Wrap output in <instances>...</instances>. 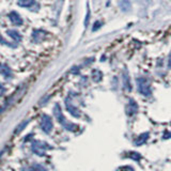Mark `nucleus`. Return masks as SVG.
Listing matches in <instances>:
<instances>
[{"label":"nucleus","instance_id":"9b49d317","mask_svg":"<svg viewBox=\"0 0 171 171\" xmlns=\"http://www.w3.org/2000/svg\"><path fill=\"white\" fill-rule=\"evenodd\" d=\"M17 4L21 8H31L32 6L37 4L35 0H17Z\"/></svg>","mask_w":171,"mask_h":171},{"label":"nucleus","instance_id":"7ed1b4c3","mask_svg":"<svg viewBox=\"0 0 171 171\" xmlns=\"http://www.w3.org/2000/svg\"><path fill=\"white\" fill-rule=\"evenodd\" d=\"M41 127L43 132L46 133V134H49L51 132V129H53V121H51V118L46 115L43 116L41 120Z\"/></svg>","mask_w":171,"mask_h":171},{"label":"nucleus","instance_id":"39448f33","mask_svg":"<svg viewBox=\"0 0 171 171\" xmlns=\"http://www.w3.org/2000/svg\"><path fill=\"white\" fill-rule=\"evenodd\" d=\"M65 105H66V108H68V112H70L71 115L73 116V117H75V118H79L80 112H79V111H78V109L76 108V107H75L74 105H73L72 102L70 101V99H65Z\"/></svg>","mask_w":171,"mask_h":171},{"label":"nucleus","instance_id":"f257e3e1","mask_svg":"<svg viewBox=\"0 0 171 171\" xmlns=\"http://www.w3.org/2000/svg\"><path fill=\"white\" fill-rule=\"evenodd\" d=\"M54 116L56 117V119L58 120V122L60 123V124L63 125L64 128H66L68 130H75L77 126H76L75 124H73V123H70L66 121L65 117L63 116L62 113V110H61L60 106H59V104H56L55 105V108H54Z\"/></svg>","mask_w":171,"mask_h":171},{"label":"nucleus","instance_id":"2eb2a0df","mask_svg":"<svg viewBox=\"0 0 171 171\" xmlns=\"http://www.w3.org/2000/svg\"><path fill=\"white\" fill-rule=\"evenodd\" d=\"M92 77H93V80H94V81L99 82V81H101V80H102V77H103V74H102V73L99 72V71L94 70V71H93V73H92Z\"/></svg>","mask_w":171,"mask_h":171},{"label":"nucleus","instance_id":"f3484780","mask_svg":"<svg viewBox=\"0 0 171 171\" xmlns=\"http://www.w3.org/2000/svg\"><path fill=\"white\" fill-rule=\"evenodd\" d=\"M30 171H46V169L44 167H42L41 165H34L31 167Z\"/></svg>","mask_w":171,"mask_h":171},{"label":"nucleus","instance_id":"9d476101","mask_svg":"<svg viewBox=\"0 0 171 171\" xmlns=\"http://www.w3.org/2000/svg\"><path fill=\"white\" fill-rule=\"evenodd\" d=\"M0 73H1V74L3 75L6 78L12 77L11 68H9L8 65H6V64H0Z\"/></svg>","mask_w":171,"mask_h":171},{"label":"nucleus","instance_id":"0eeeda50","mask_svg":"<svg viewBox=\"0 0 171 171\" xmlns=\"http://www.w3.org/2000/svg\"><path fill=\"white\" fill-rule=\"evenodd\" d=\"M137 111H138V105L134 99H130L126 107V113L128 116H134L135 113H137Z\"/></svg>","mask_w":171,"mask_h":171},{"label":"nucleus","instance_id":"4468645a","mask_svg":"<svg viewBox=\"0 0 171 171\" xmlns=\"http://www.w3.org/2000/svg\"><path fill=\"white\" fill-rule=\"evenodd\" d=\"M120 8L122 11L128 12L130 10V2L128 0H122V1H120Z\"/></svg>","mask_w":171,"mask_h":171},{"label":"nucleus","instance_id":"f03ea898","mask_svg":"<svg viewBox=\"0 0 171 171\" xmlns=\"http://www.w3.org/2000/svg\"><path fill=\"white\" fill-rule=\"evenodd\" d=\"M137 87H138V91L142 95L150 96L152 93L151 91V85H150L149 80L146 77H140L137 78Z\"/></svg>","mask_w":171,"mask_h":171},{"label":"nucleus","instance_id":"1a4fd4ad","mask_svg":"<svg viewBox=\"0 0 171 171\" xmlns=\"http://www.w3.org/2000/svg\"><path fill=\"white\" fill-rule=\"evenodd\" d=\"M122 80H123V87H124L127 91H130V90H132V84H130V78H129V76H128L127 72L123 73Z\"/></svg>","mask_w":171,"mask_h":171},{"label":"nucleus","instance_id":"6e6552de","mask_svg":"<svg viewBox=\"0 0 171 171\" xmlns=\"http://www.w3.org/2000/svg\"><path fill=\"white\" fill-rule=\"evenodd\" d=\"M45 34H46V33H45V31H42V30H35V31H33V33H32V40H33V42L37 43V42L42 41V40L44 39Z\"/></svg>","mask_w":171,"mask_h":171},{"label":"nucleus","instance_id":"f8f14e48","mask_svg":"<svg viewBox=\"0 0 171 171\" xmlns=\"http://www.w3.org/2000/svg\"><path fill=\"white\" fill-rule=\"evenodd\" d=\"M148 138H149V133H143V134L140 135L138 138L135 140V146H137V147L141 146V144H143L144 142L148 140Z\"/></svg>","mask_w":171,"mask_h":171},{"label":"nucleus","instance_id":"aec40b11","mask_svg":"<svg viewBox=\"0 0 171 171\" xmlns=\"http://www.w3.org/2000/svg\"><path fill=\"white\" fill-rule=\"evenodd\" d=\"M0 43L1 44H4V45H7V46H10V47H15V45H13V44H11L10 42H8V41H6V40L3 39V37L0 35Z\"/></svg>","mask_w":171,"mask_h":171},{"label":"nucleus","instance_id":"ddd939ff","mask_svg":"<svg viewBox=\"0 0 171 171\" xmlns=\"http://www.w3.org/2000/svg\"><path fill=\"white\" fill-rule=\"evenodd\" d=\"M7 33H8V35L11 39H13L14 41H17V42H20L21 40V37H23L20 33L18 31H16V30H8Z\"/></svg>","mask_w":171,"mask_h":171},{"label":"nucleus","instance_id":"412c9836","mask_svg":"<svg viewBox=\"0 0 171 171\" xmlns=\"http://www.w3.org/2000/svg\"><path fill=\"white\" fill-rule=\"evenodd\" d=\"M89 20H90V9L88 7V13H87V16H86V20H85V25L87 26L88 23H89Z\"/></svg>","mask_w":171,"mask_h":171},{"label":"nucleus","instance_id":"dca6fc26","mask_svg":"<svg viewBox=\"0 0 171 171\" xmlns=\"http://www.w3.org/2000/svg\"><path fill=\"white\" fill-rule=\"evenodd\" d=\"M28 123H29V120H27V121H24V122H21L20 124V126H18V127L15 129V134H18V133H20L21 130L24 129V127H25L26 125L28 124Z\"/></svg>","mask_w":171,"mask_h":171},{"label":"nucleus","instance_id":"20e7f679","mask_svg":"<svg viewBox=\"0 0 171 171\" xmlns=\"http://www.w3.org/2000/svg\"><path fill=\"white\" fill-rule=\"evenodd\" d=\"M48 149V147H47L46 143H44V142H40V141H37V142H33L32 144V150L33 152H35V153L37 154V155L42 156L45 154V151Z\"/></svg>","mask_w":171,"mask_h":171},{"label":"nucleus","instance_id":"4be33fe9","mask_svg":"<svg viewBox=\"0 0 171 171\" xmlns=\"http://www.w3.org/2000/svg\"><path fill=\"white\" fill-rule=\"evenodd\" d=\"M168 66H169V68H171V53L169 55V60H168Z\"/></svg>","mask_w":171,"mask_h":171},{"label":"nucleus","instance_id":"6ab92c4d","mask_svg":"<svg viewBox=\"0 0 171 171\" xmlns=\"http://www.w3.org/2000/svg\"><path fill=\"white\" fill-rule=\"evenodd\" d=\"M103 26V23L102 21H96L95 24L93 25V28H92V31H97V30L99 29V28Z\"/></svg>","mask_w":171,"mask_h":171},{"label":"nucleus","instance_id":"423d86ee","mask_svg":"<svg viewBox=\"0 0 171 171\" xmlns=\"http://www.w3.org/2000/svg\"><path fill=\"white\" fill-rule=\"evenodd\" d=\"M9 18H10L11 23L15 26H20L23 24V18L20 17V15L17 13V12H11L9 14Z\"/></svg>","mask_w":171,"mask_h":171},{"label":"nucleus","instance_id":"a211bd4d","mask_svg":"<svg viewBox=\"0 0 171 171\" xmlns=\"http://www.w3.org/2000/svg\"><path fill=\"white\" fill-rule=\"evenodd\" d=\"M129 157L133 158V160H139L140 158H141V155L138 153H136V152H132V153H129Z\"/></svg>","mask_w":171,"mask_h":171}]
</instances>
